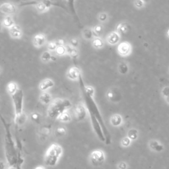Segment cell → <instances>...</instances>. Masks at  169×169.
Returning a JSON list of instances; mask_svg holds the SVG:
<instances>
[{"label":"cell","instance_id":"d6a6232c","mask_svg":"<svg viewBox=\"0 0 169 169\" xmlns=\"http://www.w3.org/2000/svg\"><path fill=\"white\" fill-rule=\"evenodd\" d=\"M31 120L36 123H40V116L38 113H32L30 116Z\"/></svg>","mask_w":169,"mask_h":169},{"label":"cell","instance_id":"d590c367","mask_svg":"<svg viewBox=\"0 0 169 169\" xmlns=\"http://www.w3.org/2000/svg\"><path fill=\"white\" fill-rule=\"evenodd\" d=\"M121 143H122V145L123 146V147H128L129 145H130L131 140L129 139L128 137H125L122 140V142H121Z\"/></svg>","mask_w":169,"mask_h":169},{"label":"cell","instance_id":"44dd1931","mask_svg":"<svg viewBox=\"0 0 169 169\" xmlns=\"http://www.w3.org/2000/svg\"><path fill=\"white\" fill-rule=\"evenodd\" d=\"M2 25H3V26H4L5 27L10 28L12 27L13 25H15V23H14V21H13V18L11 17L10 15H8V16L5 17L4 19Z\"/></svg>","mask_w":169,"mask_h":169},{"label":"cell","instance_id":"603a6c76","mask_svg":"<svg viewBox=\"0 0 169 169\" xmlns=\"http://www.w3.org/2000/svg\"><path fill=\"white\" fill-rule=\"evenodd\" d=\"M128 137L131 141L136 140L138 137V131L136 129H129L128 134Z\"/></svg>","mask_w":169,"mask_h":169},{"label":"cell","instance_id":"60d3db41","mask_svg":"<svg viewBox=\"0 0 169 169\" xmlns=\"http://www.w3.org/2000/svg\"><path fill=\"white\" fill-rule=\"evenodd\" d=\"M118 168L120 169H126L127 165L124 162H121L118 164Z\"/></svg>","mask_w":169,"mask_h":169},{"label":"cell","instance_id":"3957f363","mask_svg":"<svg viewBox=\"0 0 169 169\" xmlns=\"http://www.w3.org/2000/svg\"><path fill=\"white\" fill-rule=\"evenodd\" d=\"M62 153V148L58 144H52L48 150L45 159L46 164L49 166H54Z\"/></svg>","mask_w":169,"mask_h":169},{"label":"cell","instance_id":"4fadbf2b","mask_svg":"<svg viewBox=\"0 0 169 169\" xmlns=\"http://www.w3.org/2000/svg\"><path fill=\"white\" fill-rule=\"evenodd\" d=\"M9 34L13 38H19L22 35V30L21 27L17 25H14L9 28Z\"/></svg>","mask_w":169,"mask_h":169},{"label":"cell","instance_id":"5b68a950","mask_svg":"<svg viewBox=\"0 0 169 169\" xmlns=\"http://www.w3.org/2000/svg\"><path fill=\"white\" fill-rule=\"evenodd\" d=\"M13 101L14 103H15V112L17 117H18L19 116L22 114L21 110H22V92L21 90L19 89L18 91L16 92L15 95H13Z\"/></svg>","mask_w":169,"mask_h":169},{"label":"cell","instance_id":"e575fe53","mask_svg":"<svg viewBox=\"0 0 169 169\" xmlns=\"http://www.w3.org/2000/svg\"><path fill=\"white\" fill-rule=\"evenodd\" d=\"M84 89H85V91L87 94L90 96H91V97H93L95 91H94V89L92 88V87H91V86L86 87L85 86V87H84Z\"/></svg>","mask_w":169,"mask_h":169},{"label":"cell","instance_id":"7402d4cb","mask_svg":"<svg viewBox=\"0 0 169 169\" xmlns=\"http://www.w3.org/2000/svg\"><path fill=\"white\" fill-rule=\"evenodd\" d=\"M66 53H68L73 58H77V51L76 50L75 48H73L72 46H69V45H67L66 46Z\"/></svg>","mask_w":169,"mask_h":169},{"label":"cell","instance_id":"f6af8a7d","mask_svg":"<svg viewBox=\"0 0 169 169\" xmlns=\"http://www.w3.org/2000/svg\"><path fill=\"white\" fill-rule=\"evenodd\" d=\"M10 169H14V168H10Z\"/></svg>","mask_w":169,"mask_h":169},{"label":"cell","instance_id":"d6986e66","mask_svg":"<svg viewBox=\"0 0 169 169\" xmlns=\"http://www.w3.org/2000/svg\"><path fill=\"white\" fill-rule=\"evenodd\" d=\"M7 92H9L11 95L13 96L18 91L19 88H18L17 84L15 83V82H11L9 83H8L7 87Z\"/></svg>","mask_w":169,"mask_h":169},{"label":"cell","instance_id":"8fae6325","mask_svg":"<svg viewBox=\"0 0 169 169\" xmlns=\"http://www.w3.org/2000/svg\"><path fill=\"white\" fill-rule=\"evenodd\" d=\"M131 51V46L130 44L128 42H122L118 46V52H119L120 54L123 56H128Z\"/></svg>","mask_w":169,"mask_h":169},{"label":"cell","instance_id":"8d00e7d4","mask_svg":"<svg viewBox=\"0 0 169 169\" xmlns=\"http://www.w3.org/2000/svg\"><path fill=\"white\" fill-rule=\"evenodd\" d=\"M103 30V27L101 25H97V26H96L94 29V32H95L96 34H97V35H99L100 33H101Z\"/></svg>","mask_w":169,"mask_h":169},{"label":"cell","instance_id":"e0dca14e","mask_svg":"<svg viewBox=\"0 0 169 169\" xmlns=\"http://www.w3.org/2000/svg\"><path fill=\"white\" fill-rule=\"evenodd\" d=\"M40 100L44 105H49L50 103H52V97L48 92H43L40 96Z\"/></svg>","mask_w":169,"mask_h":169},{"label":"cell","instance_id":"d4e9b609","mask_svg":"<svg viewBox=\"0 0 169 169\" xmlns=\"http://www.w3.org/2000/svg\"><path fill=\"white\" fill-rule=\"evenodd\" d=\"M58 120L63 122H68L71 120V116L67 112H65L58 117Z\"/></svg>","mask_w":169,"mask_h":169},{"label":"cell","instance_id":"ba28073f","mask_svg":"<svg viewBox=\"0 0 169 169\" xmlns=\"http://www.w3.org/2000/svg\"><path fill=\"white\" fill-rule=\"evenodd\" d=\"M75 116L77 121H82L87 116L86 108L82 104H79L76 106L75 110Z\"/></svg>","mask_w":169,"mask_h":169},{"label":"cell","instance_id":"cb8c5ba5","mask_svg":"<svg viewBox=\"0 0 169 169\" xmlns=\"http://www.w3.org/2000/svg\"><path fill=\"white\" fill-rule=\"evenodd\" d=\"M128 70H129V68H128V65L124 62L120 63L119 64V66H118V71H119V72L121 74H122V75L126 74L127 73H128Z\"/></svg>","mask_w":169,"mask_h":169},{"label":"cell","instance_id":"836d02e7","mask_svg":"<svg viewBox=\"0 0 169 169\" xmlns=\"http://www.w3.org/2000/svg\"><path fill=\"white\" fill-rule=\"evenodd\" d=\"M162 94L166 98L167 102L169 103V87H165L162 91Z\"/></svg>","mask_w":169,"mask_h":169},{"label":"cell","instance_id":"f546056e","mask_svg":"<svg viewBox=\"0 0 169 169\" xmlns=\"http://www.w3.org/2000/svg\"><path fill=\"white\" fill-rule=\"evenodd\" d=\"M66 133V130L64 128H58L56 129L55 131V134L57 137H61L64 136Z\"/></svg>","mask_w":169,"mask_h":169},{"label":"cell","instance_id":"f1b7e54d","mask_svg":"<svg viewBox=\"0 0 169 169\" xmlns=\"http://www.w3.org/2000/svg\"><path fill=\"white\" fill-rule=\"evenodd\" d=\"M83 36H84V38L87 39V40H90V39L92 38V36H93V32H92L91 30L85 29L84 30Z\"/></svg>","mask_w":169,"mask_h":169},{"label":"cell","instance_id":"f35d334b","mask_svg":"<svg viewBox=\"0 0 169 169\" xmlns=\"http://www.w3.org/2000/svg\"><path fill=\"white\" fill-rule=\"evenodd\" d=\"M98 19H99V20L102 22L105 21L107 19V15L106 13H101L99 17H98Z\"/></svg>","mask_w":169,"mask_h":169},{"label":"cell","instance_id":"bcb514c9","mask_svg":"<svg viewBox=\"0 0 169 169\" xmlns=\"http://www.w3.org/2000/svg\"><path fill=\"white\" fill-rule=\"evenodd\" d=\"M0 72H1V70H0Z\"/></svg>","mask_w":169,"mask_h":169},{"label":"cell","instance_id":"484cf974","mask_svg":"<svg viewBox=\"0 0 169 169\" xmlns=\"http://www.w3.org/2000/svg\"><path fill=\"white\" fill-rule=\"evenodd\" d=\"M36 9H37L39 12H44V11H46L48 9L44 1L37 3L36 5Z\"/></svg>","mask_w":169,"mask_h":169},{"label":"cell","instance_id":"ac0fdd59","mask_svg":"<svg viewBox=\"0 0 169 169\" xmlns=\"http://www.w3.org/2000/svg\"><path fill=\"white\" fill-rule=\"evenodd\" d=\"M111 124L114 127L120 126L122 124V118L119 114H115L110 119Z\"/></svg>","mask_w":169,"mask_h":169},{"label":"cell","instance_id":"ab89813d","mask_svg":"<svg viewBox=\"0 0 169 169\" xmlns=\"http://www.w3.org/2000/svg\"><path fill=\"white\" fill-rule=\"evenodd\" d=\"M78 46V40L77 39H72L71 40V46H72L73 48H76Z\"/></svg>","mask_w":169,"mask_h":169},{"label":"cell","instance_id":"9a60e30c","mask_svg":"<svg viewBox=\"0 0 169 169\" xmlns=\"http://www.w3.org/2000/svg\"><path fill=\"white\" fill-rule=\"evenodd\" d=\"M107 40L110 44H116L120 40V35L117 32H112L108 35Z\"/></svg>","mask_w":169,"mask_h":169},{"label":"cell","instance_id":"4dcf8cb0","mask_svg":"<svg viewBox=\"0 0 169 169\" xmlns=\"http://www.w3.org/2000/svg\"><path fill=\"white\" fill-rule=\"evenodd\" d=\"M56 52L58 55L63 56L66 53V47H64V46H58L56 50Z\"/></svg>","mask_w":169,"mask_h":169},{"label":"cell","instance_id":"2e32d148","mask_svg":"<svg viewBox=\"0 0 169 169\" xmlns=\"http://www.w3.org/2000/svg\"><path fill=\"white\" fill-rule=\"evenodd\" d=\"M149 147L152 149L156 152H161L163 149H164V147L162 144H160L159 142L157 141H151L149 143Z\"/></svg>","mask_w":169,"mask_h":169},{"label":"cell","instance_id":"4316f807","mask_svg":"<svg viewBox=\"0 0 169 169\" xmlns=\"http://www.w3.org/2000/svg\"><path fill=\"white\" fill-rule=\"evenodd\" d=\"M52 56L51 55V53L48 51L44 52L41 56L42 60L44 61V62H47V61H49L50 60H52Z\"/></svg>","mask_w":169,"mask_h":169},{"label":"cell","instance_id":"7c38bea8","mask_svg":"<svg viewBox=\"0 0 169 169\" xmlns=\"http://www.w3.org/2000/svg\"><path fill=\"white\" fill-rule=\"evenodd\" d=\"M33 44L36 47H41L46 43V36L43 34H38L33 38Z\"/></svg>","mask_w":169,"mask_h":169},{"label":"cell","instance_id":"277c9868","mask_svg":"<svg viewBox=\"0 0 169 169\" xmlns=\"http://www.w3.org/2000/svg\"><path fill=\"white\" fill-rule=\"evenodd\" d=\"M105 160V156L101 150H95L92 152L90 155V161L94 167H99L102 165Z\"/></svg>","mask_w":169,"mask_h":169},{"label":"cell","instance_id":"ffe728a7","mask_svg":"<svg viewBox=\"0 0 169 169\" xmlns=\"http://www.w3.org/2000/svg\"><path fill=\"white\" fill-rule=\"evenodd\" d=\"M129 28H130V26H129L128 23L123 22V23H121L118 26V28H117L118 32H117L118 34L126 33L129 30Z\"/></svg>","mask_w":169,"mask_h":169},{"label":"cell","instance_id":"74e56055","mask_svg":"<svg viewBox=\"0 0 169 169\" xmlns=\"http://www.w3.org/2000/svg\"><path fill=\"white\" fill-rule=\"evenodd\" d=\"M144 1H135L134 4L138 8H142V7H143V5H144Z\"/></svg>","mask_w":169,"mask_h":169},{"label":"cell","instance_id":"5bb4252c","mask_svg":"<svg viewBox=\"0 0 169 169\" xmlns=\"http://www.w3.org/2000/svg\"><path fill=\"white\" fill-rule=\"evenodd\" d=\"M53 85H54V82L52 80L50 79H46L40 83L39 88L42 91L45 92L48 89L52 88Z\"/></svg>","mask_w":169,"mask_h":169},{"label":"cell","instance_id":"83f0119b","mask_svg":"<svg viewBox=\"0 0 169 169\" xmlns=\"http://www.w3.org/2000/svg\"><path fill=\"white\" fill-rule=\"evenodd\" d=\"M92 45L93 46L97 48H100L103 46V42L99 38H96L94 39L93 42H92Z\"/></svg>","mask_w":169,"mask_h":169},{"label":"cell","instance_id":"8992f818","mask_svg":"<svg viewBox=\"0 0 169 169\" xmlns=\"http://www.w3.org/2000/svg\"><path fill=\"white\" fill-rule=\"evenodd\" d=\"M90 118H91L92 128H93L94 131L96 134H97L98 139H99L101 142H105V136H104L103 129L101 128V126L100 125L99 122H98V120L96 119V118L93 116L90 115Z\"/></svg>","mask_w":169,"mask_h":169},{"label":"cell","instance_id":"7a4b0ae2","mask_svg":"<svg viewBox=\"0 0 169 169\" xmlns=\"http://www.w3.org/2000/svg\"><path fill=\"white\" fill-rule=\"evenodd\" d=\"M72 106L71 102L67 99H56L50 104L48 109V115L50 118L56 119L66 112Z\"/></svg>","mask_w":169,"mask_h":169},{"label":"cell","instance_id":"7bdbcfd3","mask_svg":"<svg viewBox=\"0 0 169 169\" xmlns=\"http://www.w3.org/2000/svg\"><path fill=\"white\" fill-rule=\"evenodd\" d=\"M36 169H44V168H42V167H37V168H36Z\"/></svg>","mask_w":169,"mask_h":169},{"label":"cell","instance_id":"30bf717a","mask_svg":"<svg viewBox=\"0 0 169 169\" xmlns=\"http://www.w3.org/2000/svg\"><path fill=\"white\" fill-rule=\"evenodd\" d=\"M81 75L80 69L77 67H72L67 72V77L72 80H77L79 79L80 76Z\"/></svg>","mask_w":169,"mask_h":169},{"label":"cell","instance_id":"ee69618b","mask_svg":"<svg viewBox=\"0 0 169 169\" xmlns=\"http://www.w3.org/2000/svg\"><path fill=\"white\" fill-rule=\"evenodd\" d=\"M167 36L169 37V30H168V32H167Z\"/></svg>","mask_w":169,"mask_h":169},{"label":"cell","instance_id":"6da1fadb","mask_svg":"<svg viewBox=\"0 0 169 169\" xmlns=\"http://www.w3.org/2000/svg\"><path fill=\"white\" fill-rule=\"evenodd\" d=\"M79 85L81 90V92H82L83 95L84 102V104H85V108L88 110L89 116L90 115H91V116H95L96 118V119L98 120V122H99L100 125L101 126V128L103 129L104 136H105V143L106 145L110 144L111 143L110 135L108 129H107L105 124V122H104L103 117L101 116L99 109H98L97 105L96 104L95 101L94 100L93 97H91V96L89 95L85 91V89H84L85 85H84L82 79V76L81 75L80 76L79 78Z\"/></svg>","mask_w":169,"mask_h":169},{"label":"cell","instance_id":"b9f144b4","mask_svg":"<svg viewBox=\"0 0 169 169\" xmlns=\"http://www.w3.org/2000/svg\"><path fill=\"white\" fill-rule=\"evenodd\" d=\"M2 28H3V25L1 22H0V31L2 30Z\"/></svg>","mask_w":169,"mask_h":169},{"label":"cell","instance_id":"52a82bcc","mask_svg":"<svg viewBox=\"0 0 169 169\" xmlns=\"http://www.w3.org/2000/svg\"><path fill=\"white\" fill-rule=\"evenodd\" d=\"M107 98L111 102L117 103L121 100V93L119 89L117 88H112L109 89L106 93Z\"/></svg>","mask_w":169,"mask_h":169},{"label":"cell","instance_id":"9c48e42d","mask_svg":"<svg viewBox=\"0 0 169 169\" xmlns=\"http://www.w3.org/2000/svg\"><path fill=\"white\" fill-rule=\"evenodd\" d=\"M16 11L17 9L15 5L10 3H4L0 6V11L5 15H7V16L16 13Z\"/></svg>","mask_w":169,"mask_h":169},{"label":"cell","instance_id":"1f68e13d","mask_svg":"<svg viewBox=\"0 0 169 169\" xmlns=\"http://www.w3.org/2000/svg\"><path fill=\"white\" fill-rule=\"evenodd\" d=\"M57 47L58 45L56 42H50L48 44V49L50 51H56Z\"/></svg>","mask_w":169,"mask_h":169}]
</instances>
